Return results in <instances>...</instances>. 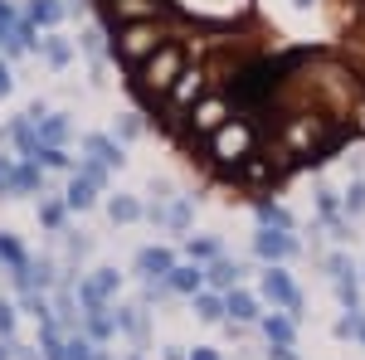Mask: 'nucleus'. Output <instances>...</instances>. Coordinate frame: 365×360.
<instances>
[{"instance_id": "1", "label": "nucleus", "mask_w": 365, "mask_h": 360, "mask_svg": "<svg viewBox=\"0 0 365 360\" xmlns=\"http://www.w3.org/2000/svg\"><path fill=\"white\" fill-rule=\"evenodd\" d=\"M180 68H185V49L175 44V39H161V49L146 58L137 68V88H146V93H161L166 98L170 93V83L180 78Z\"/></svg>"}, {"instance_id": "2", "label": "nucleus", "mask_w": 365, "mask_h": 360, "mask_svg": "<svg viewBox=\"0 0 365 360\" xmlns=\"http://www.w3.org/2000/svg\"><path fill=\"white\" fill-rule=\"evenodd\" d=\"M210 156L220 161V166H239L244 156H253V122H234L229 117L220 132H210Z\"/></svg>"}, {"instance_id": "3", "label": "nucleus", "mask_w": 365, "mask_h": 360, "mask_svg": "<svg viewBox=\"0 0 365 360\" xmlns=\"http://www.w3.org/2000/svg\"><path fill=\"white\" fill-rule=\"evenodd\" d=\"M156 49H161V29H156V25H122V29H117L113 54L122 58L132 73H137V68H141L151 54H156Z\"/></svg>"}, {"instance_id": "4", "label": "nucleus", "mask_w": 365, "mask_h": 360, "mask_svg": "<svg viewBox=\"0 0 365 360\" xmlns=\"http://www.w3.org/2000/svg\"><path fill=\"white\" fill-rule=\"evenodd\" d=\"M258 292L278 307V312L302 317V292H297V282H292V273H287L282 263H263V273H258Z\"/></svg>"}, {"instance_id": "5", "label": "nucleus", "mask_w": 365, "mask_h": 360, "mask_svg": "<svg viewBox=\"0 0 365 360\" xmlns=\"http://www.w3.org/2000/svg\"><path fill=\"white\" fill-rule=\"evenodd\" d=\"M146 220L156 224V229H170V234L185 239V229L195 224V195H175V200H156V205H146Z\"/></svg>"}, {"instance_id": "6", "label": "nucleus", "mask_w": 365, "mask_h": 360, "mask_svg": "<svg viewBox=\"0 0 365 360\" xmlns=\"http://www.w3.org/2000/svg\"><path fill=\"white\" fill-rule=\"evenodd\" d=\"M297 253H302V244L292 229H258L253 234V258H263V263H287Z\"/></svg>"}, {"instance_id": "7", "label": "nucleus", "mask_w": 365, "mask_h": 360, "mask_svg": "<svg viewBox=\"0 0 365 360\" xmlns=\"http://www.w3.org/2000/svg\"><path fill=\"white\" fill-rule=\"evenodd\" d=\"M175 263H180V258H175L166 244H146V249H137V258H132V268H137L141 282H166V273Z\"/></svg>"}, {"instance_id": "8", "label": "nucleus", "mask_w": 365, "mask_h": 360, "mask_svg": "<svg viewBox=\"0 0 365 360\" xmlns=\"http://www.w3.org/2000/svg\"><path fill=\"white\" fill-rule=\"evenodd\" d=\"M205 88H210V73H205V68H190V63H185V68H180V78H175V83H170V93H166V103L170 108H195L200 98H205Z\"/></svg>"}, {"instance_id": "9", "label": "nucleus", "mask_w": 365, "mask_h": 360, "mask_svg": "<svg viewBox=\"0 0 365 360\" xmlns=\"http://www.w3.org/2000/svg\"><path fill=\"white\" fill-rule=\"evenodd\" d=\"M229 112H234L229 98H200L195 117H190V137H210V132H220V127L229 122Z\"/></svg>"}, {"instance_id": "10", "label": "nucleus", "mask_w": 365, "mask_h": 360, "mask_svg": "<svg viewBox=\"0 0 365 360\" xmlns=\"http://www.w3.org/2000/svg\"><path fill=\"white\" fill-rule=\"evenodd\" d=\"M83 156H88V161H98V166H108V170L127 166V151H122V141H117L113 132H88V137H83Z\"/></svg>"}, {"instance_id": "11", "label": "nucleus", "mask_w": 365, "mask_h": 360, "mask_svg": "<svg viewBox=\"0 0 365 360\" xmlns=\"http://www.w3.org/2000/svg\"><path fill=\"white\" fill-rule=\"evenodd\" d=\"M39 58H44L54 73H63V68L78 58V44H73L68 34H58V29H44V39H39Z\"/></svg>"}, {"instance_id": "12", "label": "nucleus", "mask_w": 365, "mask_h": 360, "mask_svg": "<svg viewBox=\"0 0 365 360\" xmlns=\"http://www.w3.org/2000/svg\"><path fill=\"white\" fill-rule=\"evenodd\" d=\"M44 175H49V170L39 166V161L20 156V161H15V180H10V200H29V195H44Z\"/></svg>"}, {"instance_id": "13", "label": "nucleus", "mask_w": 365, "mask_h": 360, "mask_svg": "<svg viewBox=\"0 0 365 360\" xmlns=\"http://www.w3.org/2000/svg\"><path fill=\"white\" fill-rule=\"evenodd\" d=\"M249 273L239 258H229V253H220V258H210L205 263V287H215V292H229V287H239V277Z\"/></svg>"}, {"instance_id": "14", "label": "nucleus", "mask_w": 365, "mask_h": 360, "mask_svg": "<svg viewBox=\"0 0 365 360\" xmlns=\"http://www.w3.org/2000/svg\"><path fill=\"white\" fill-rule=\"evenodd\" d=\"M0 141H10L20 156H34V151H39V127H34L25 112H20V117H10V122L0 127Z\"/></svg>"}, {"instance_id": "15", "label": "nucleus", "mask_w": 365, "mask_h": 360, "mask_svg": "<svg viewBox=\"0 0 365 360\" xmlns=\"http://www.w3.org/2000/svg\"><path fill=\"white\" fill-rule=\"evenodd\" d=\"M166 287H170V297H195L200 287H205V263H175L166 273Z\"/></svg>"}, {"instance_id": "16", "label": "nucleus", "mask_w": 365, "mask_h": 360, "mask_svg": "<svg viewBox=\"0 0 365 360\" xmlns=\"http://www.w3.org/2000/svg\"><path fill=\"white\" fill-rule=\"evenodd\" d=\"M258 317H263V312H258V297H253V292H244V287H229L225 292V322L229 326H249Z\"/></svg>"}, {"instance_id": "17", "label": "nucleus", "mask_w": 365, "mask_h": 360, "mask_svg": "<svg viewBox=\"0 0 365 360\" xmlns=\"http://www.w3.org/2000/svg\"><path fill=\"white\" fill-rule=\"evenodd\" d=\"M98 185H88L83 175H78V170H73V175H68V185H63V205H68V215H88V210H93V205H98Z\"/></svg>"}, {"instance_id": "18", "label": "nucleus", "mask_w": 365, "mask_h": 360, "mask_svg": "<svg viewBox=\"0 0 365 360\" xmlns=\"http://www.w3.org/2000/svg\"><path fill=\"white\" fill-rule=\"evenodd\" d=\"M83 336L93 341V346H103V341H113V336H117V317H113V302H108V307H93V312H83Z\"/></svg>"}, {"instance_id": "19", "label": "nucleus", "mask_w": 365, "mask_h": 360, "mask_svg": "<svg viewBox=\"0 0 365 360\" xmlns=\"http://www.w3.org/2000/svg\"><path fill=\"white\" fill-rule=\"evenodd\" d=\"M34 127H39V146H63L73 137V117L68 112H44Z\"/></svg>"}, {"instance_id": "20", "label": "nucleus", "mask_w": 365, "mask_h": 360, "mask_svg": "<svg viewBox=\"0 0 365 360\" xmlns=\"http://www.w3.org/2000/svg\"><path fill=\"white\" fill-rule=\"evenodd\" d=\"M20 15H25L34 29H58L63 20H68V15H63V0H29Z\"/></svg>"}, {"instance_id": "21", "label": "nucleus", "mask_w": 365, "mask_h": 360, "mask_svg": "<svg viewBox=\"0 0 365 360\" xmlns=\"http://www.w3.org/2000/svg\"><path fill=\"white\" fill-rule=\"evenodd\" d=\"M258 326H263V336H268V346H292V336H297V317L273 312V317H258Z\"/></svg>"}, {"instance_id": "22", "label": "nucleus", "mask_w": 365, "mask_h": 360, "mask_svg": "<svg viewBox=\"0 0 365 360\" xmlns=\"http://www.w3.org/2000/svg\"><path fill=\"white\" fill-rule=\"evenodd\" d=\"M113 317H117V331H127L137 346H146V307H113Z\"/></svg>"}, {"instance_id": "23", "label": "nucleus", "mask_w": 365, "mask_h": 360, "mask_svg": "<svg viewBox=\"0 0 365 360\" xmlns=\"http://www.w3.org/2000/svg\"><path fill=\"white\" fill-rule=\"evenodd\" d=\"M39 224L49 229V234H63L68 229V205H63V195H39Z\"/></svg>"}, {"instance_id": "24", "label": "nucleus", "mask_w": 365, "mask_h": 360, "mask_svg": "<svg viewBox=\"0 0 365 360\" xmlns=\"http://www.w3.org/2000/svg\"><path fill=\"white\" fill-rule=\"evenodd\" d=\"M258 229H297V220H292V210L287 205H278V200H258Z\"/></svg>"}, {"instance_id": "25", "label": "nucleus", "mask_w": 365, "mask_h": 360, "mask_svg": "<svg viewBox=\"0 0 365 360\" xmlns=\"http://www.w3.org/2000/svg\"><path fill=\"white\" fill-rule=\"evenodd\" d=\"M108 220L113 224H137V220H146V205H141L137 195H113V200H108Z\"/></svg>"}, {"instance_id": "26", "label": "nucleus", "mask_w": 365, "mask_h": 360, "mask_svg": "<svg viewBox=\"0 0 365 360\" xmlns=\"http://www.w3.org/2000/svg\"><path fill=\"white\" fill-rule=\"evenodd\" d=\"M25 263H29V249L10 234V229H0V268H5V273H20Z\"/></svg>"}, {"instance_id": "27", "label": "nucleus", "mask_w": 365, "mask_h": 360, "mask_svg": "<svg viewBox=\"0 0 365 360\" xmlns=\"http://www.w3.org/2000/svg\"><path fill=\"white\" fill-rule=\"evenodd\" d=\"M200 322H225V292H215V287H200L195 297H190Z\"/></svg>"}, {"instance_id": "28", "label": "nucleus", "mask_w": 365, "mask_h": 360, "mask_svg": "<svg viewBox=\"0 0 365 360\" xmlns=\"http://www.w3.org/2000/svg\"><path fill=\"white\" fill-rule=\"evenodd\" d=\"M225 244L215 239V234H185V258L190 263H210V258H220Z\"/></svg>"}, {"instance_id": "29", "label": "nucleus", "mask_w": 365, "mask_h": 360, "mask_svg": "<svg viewBox=\"0 0 365 360\" xmlns=\"http://www.w3.org/2000/svg\"><path fill=\"white\" fill-rule=\"evenodd\" d=\"M312 205H317V215H322V224L327 220H336V215H346L341 210V195L327 185V180H317V190H312Z\"/></svg>"}, {"instance_id": "30", "label": "nucleus", "mask_w": 365, "mask_h": 360, "mask_svg": "<svg viewBox=\"0 0 365 360\" xmlns=\"http://www.w3.org/2000/svg\"><path fill=\"white\" fill-rule=\"evenodd\" d=\"M29 161H39L44 170H63V175H73V166H78V161H73V156H68L63 146H39V151H34Z\"/></svg>"}, {"instance_id": "31", "label": "nucleus", "mask_w": 365, "mask_h": 360, "mask_svg": "<svg viewBox=\"0 0 365 360\" xmlns=\"http://www.w3.org/2000/svg\"><path fill=\"white\" fill-rule=\"evenodd\" d=\"M331 287H336V302L346 307V312H361V282H356V273L331 277Z\"/></svg>"}, {"instance_id": "32", "label": "nucleus", "mask_w": 365, "mask_h": 360, "mask_svg": "<svg viewBox=\"0 0 365 360\" xmlns=\"http://www.w3.org/2000/svg\"><path fill=\"white\" fill-rule=\"evenodd\" d=\"M341 210H346V220H361L365 215V175H356V180L341 190Z\"/></svg>"}, {"instance_id": "33", "label": "nucleus", "mask_w": 365, "mask_h": 360, "mask_svg": "<svg viewBox=\"0 0 365 360\" xmlns=\"http://www.w3.org/2000/svg\"><path fill=\"white\" fill-rule=\"evenodd\" d=\"M93 356H98V346L88 336H63V360H93Z\"/></svg>"}, {"instance_id": "34", "label": "nucleus", "mask_w": 365, "mask_h": 360, "mask_svg": "<svg viewBox=\"0 0 365 360\" xmlns=\"http://www.w3.org/2000/svg\"><path fill=\"white\" fill-rule=\"evenodd\" d=\"M113 137L122 141V146H127V141H137L141 137V112H122V117H117V127H113Z\"/></svg>"}, {"instance_id": "35", "label": "nucleus", "mask_w": 365, "mask_h": 360, "mask_svg": "<svg viewBox=\"0 0 365 360\" xmlns=\"http://www.w3.org/2000/svg\"><path fill=\"white\" fill-rule=\"evenodd\" d=\"M73 170L83 175L88 185H98V190H108V175H113L108 166H98V161H88V156H78V166H73Z\"/></svg>"}, {"instance_id": "36", "label": "nucleus", "mask_w": 365, "mask_h": 360, "mask_svg": "<svg viewBox=\"0 0 365 360\" xmlns=\"http://www.w3.org/2000/svg\"><path fill=\"white\" fill-rule=\"evenodd\" d=\"M15 317H20V307L0 297V341H15Z\"/></svg>"}, {"instance_id": "37", "label": "nucleus", "mask_w": 365, "mask_h": 360, "mask_svg": "<svg viewBox=\"0 0 365 360\" xmlns=\"http://www.w3.org/2000/svg\"><path fill=\"white\" fill-rule=\"evenodd\" d=\"M322 268H327V277H341V273H356V268H351V258H346V253H327V258H322Z\"/></svg>"}, {"instance_id": "38", "label": "nucleus", "mask_w": 365, "mask_h": 360, "mask_svg": "<svg viewBox=\"0 0 365 360\" xmlns=\"http://www.w3.org/2000/svg\"><path fill=\"white\" fill-rule=\"evenodd\" d=\"M15 161H20V156H0V200H10V180H15Z\"/></svg>"}, {"instance_id": "39", "label": "nucleus", "mask_w": 365, "mask_h": 360, "mask_svg": "<svg viewBox=\"0 0 365 360\" xmlns=\"http://www.w3.org/2000/svg\"><path fill=\"white\" fill-rule=\"evenodd\" d=\"M15 93V68H10V58H0V98H10Z\"/></svg>"}, {"instance_id": "40", "label": "nucleus", "mask_w": 365, "mask_h": 360, "mask_svg": "<svg viewBox=\"0 0 365 360\" xmlns=\"http://www.w3.org/2000/svg\"><path fill=\"white\" fill-rule=\"evenodd\" d=\"M151 195L156 200H175V185H170L166 175H151Z\"/></svg>"}, {"instance_id": "41", "label": "nucleus", "mask_w": 365, "mask_h": 360, "mask_svg": "<svg viewBox=\"0 0 365 360\" xmlns=\"http://www.w3.org/2000/svg\"><path fill=\"white\" fill-rule=\"evenodd\" d=\"M15 20H20V10H15L10 0H0V29H10V25H15Z\"/></svg>"}, {"instance_id": "42", "label": "nucleus", "mask_w": 365, "mask_h": 360, "mask_svg": "<svg viewBox=\"0 0 365 360\" xmlns=\"http://www.w3.org/2000/svg\"><path fill=\"white\" fill-rule=\"evenodd\" d=\"M268 360H297V351H292V346H273V351H268Z\"/></svg>"}, {"instance_id": "43", "label": "nucleus", "mask_w": 365, "mask_h": 360, "mask_svg": "<svg viewBox=\"0 0 365 360\" xmlns=\"http://www.w3.org/2000/svg\"><path fill=\"white\" fill-rule=\"evenodd\" d=\"M190 360H220V351H210V346H195V351H190Z\"/></svg>"}, {"instance_id": "44", "label": "nucleus", "mask_w": 365, "mask_h": 360, "mask_svg": "<svg viewBox=\"0 0 365 360\" xmlns=\"http://www.w3.org/2000/svg\"><path fill=\"white\" fill-rule=\"evenodd\" d=\"M0 360H15V341H0Z\"/></svg>"}, {"instance_id": "45", "label": "nucleus", "mask_w": 365, "mask_h": 360, "mask_svg": "<svg viewBox=\"0 0 365 360\" xmlns=\"http://www.w3.org/2000/svg\"><path fill=\"white\" fill-rule=\"evenodd\" d=\"M166 360H190V356H185L180 346H166Z\"/></svg>"}, {"instance_id": "46", "label": "nucleus", "mask_w": 365, "mask_h": 360, "mask_svg": "<svg viewBox=\"0 0 365 360\" xmlns=\"http://www.w3.org/2000/svg\"><path fill=\"white\" fill-rule=\"evenodd\" d=\"M356 341L365 346V312H361V322H356Z\"/></svg>"}, {"instance_id": "47", "label": "nucleus", "mask_w": 365, "mask_h": 360, "mask_svg": "<svg viewBox=\"0 0 365 360\" xmlns=\"http://www.w3.org/2000/svg\"><path fill=\"white\" fill-rule=\"evenodd\" d=\"M292 5H297V10H312V0H292Z\"/></svg>"}, {"instance_id": "48", "label": "nucleus", "mask_w": 365, "mask_h": 360, "mask_svg": "<svg viewBox=\"0 0 365 360\" xmlns=\"http://www.w3.org/2000/svg\"><path fill=\"white\" fill-rule=\"evenodd\" d=\"M5 34H10V29H0V44H5Z\"/></svg>"}, {"instance_id": "49", "label": "nucleus", "mask_w": 365, "mask_h": 360, "mask_svg": "<svg viewBox=\"0 0 365 360\" xmlns=\"http://www.w3.org/2000/svg\"><path fill=\"white\" fill-rule=\"evenodd\" d=\"M361 273H365V263H361Z\"/></svg>"}]
</instances>
